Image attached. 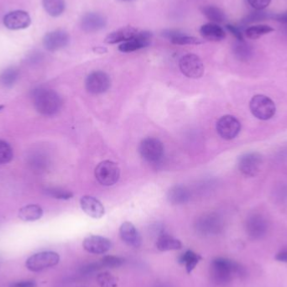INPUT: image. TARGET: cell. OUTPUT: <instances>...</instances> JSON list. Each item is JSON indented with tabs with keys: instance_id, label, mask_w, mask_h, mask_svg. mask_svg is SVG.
Segmentation results:
<instances>
[{
	"instance_id": "9",
	"label": "cell",
	"mask_w": 287,
	"mask_h": 287,
	"mask_svg": "<svg viewBox=\"0 0 287 287\" xmlns=\"http://www.w3.org/2000/svg\"><path fill=\"white\" fill-rule=\"evenodd\" d=\"M111 85L109 76L102 71L90 73L86 79V88L93 94H101L109 90Z\"/></svg>"
},
{
	"instance_id": "12",
	"label": "cell",
	"mask_w": 287,
	"mask_h": 287,
	"mask_svg": "<svg viewBox=\"0 0 287 287\" xmlns=\"http://www.w3.org/2000/svg\"><path fill=\"white\" fill-rule=\"evenodd\" d=\"M83 248L87 252L93 254H103L110 250L111 241L103 236H88L83 240Z\"/></svg>"
},
{
	"instance_id": "26",
	"label": "cell",
	"mask_w": 287,
	"mask_h": 287,
	"mask_svg": "<svg viewBox=\"0 0 287 287\" xmlns=\"http://www.w3.org/2000/svg\"><path fill=\"white\" fill-rule=\"evenodd\" d=\"M201 259L202 257L200 256L199 254H197L193 251L187 250L181 254V257L179 258V262L185 265L187 274H191Z\"/></svg>"
},
{
	"instance_id": "1",
	"label": "cell",
	"mask_w": 287,
	"mask_h": 287,
	"mask_svg": "<svg viewBox=\"0 0 287 287\" xmlns=\"http://www.w3.org/2000/svg\"><path fill=\"white\" fill-rule=\"evenodd\" d=\"M243 274V269L237 262L218 257L211 264V275L212 280L218 285H226L235 276Z\"/></svg>"
},
{
	"instance_id": "39",
	"label": "cell",
	"mask_w": 287,
	"mask_h": 287,
	"mask_svg": "<svg viewBox=\"0 0 287 287\" xmlns=\"http://www.w3.org/2000/svg\"><path fill=\"white\" fill-rule=\"evenodd\" d=\"M184 34L183 32L178 31V30H165V31H162L161 33V36L165 37L166 39L171 40L176 38V37L181 36V35Z\"/></svg>"
},
{
	"instance_id": "4",
	"label": "cell",
	"mask_w": 287,
	"mask_h": 287,
	"mask_svg": "<svg viewBox=\"0 0 287 287\" xmlns=\"http://www.w3.org/2000/svg\"><path fill=\"white\" fill-rule=\"evenodd\" d=\"M249 109L253 116L261 120H268L274 116L276 111L275 104L267 96L255 95L251 99Z\"/></svg>"
},
{
	"instance_id": "43",
	"label": "cell",
	"mask_w": 287,
	"mask_h": 287,
	"mask_svg": "<svg viewBox=\"0 0 287 287\" xmlns=\"http://www.w3.org/2000/svg\"><path fill=\"white\" fill-rule=\"evenodd\" d=\"M119 1H122V2H132V1H135V0H119Z\"/></svg>"
},
{
	"instance_id": "45",
	"label": "cell",
	"mask_w": 287,
	"mask_h": 287,
	"mask_svg": "<svg viewBox=\"0 0 287 287\" xmlns=\"http://www.w3.org/2000/svg\"><path fill=\"white\" fill-rule=\"evenodd\" d=\"M80 287H83V286H80Z\"/></svg>"
},
{
	"instance_id": "38",
	"label": "cell",
	"mask_w": 287,
	"mask_h": 287,
	"mask_svg": "<svg viewBox=\"0 0 287 287\" xmlns=\"http://www.w3.org/2000/svg\"><path fill=\"white\" fill-rule=\"evenodd\" d=\"M226 28L228 30L231 34L233 35V37H235L236 39L238 40V42H243V37L240 30L233 26V25H227Z\"/></svg>"
},
{
	"instance_id": "14",
	"label": "cell",
	"mask_w": 287,
	"mask_h": 287,
	"mask_svg": "<svg viewBox=\"0 0 287 287\" xmlns=\"http://www.w3.org/2000/svg\"><path fill=\"white\" fill-rule=\"evenodd\" d=\"M106 25V18L101 14L94 12L85 14L81 20V28L87 33H94L101 31Z\"/></svg>"
},
{
	"instance_id": "3",
	"label": "cell",
	"mask_w": 287,
	"mask_h": 287,
	"mask_svg": "<svg viewBox=\"0 0 287 287\" xmlns=\"http://www.w3.org/2000/svg\"><path fill=\"white\" fill-rule=\"evenodd\" d=\"M60 261V255L53 251H43L29 257L26 267L32 272H39L54 267Z\"/></svg>"
},
{
	"instance_id": "41",
	"label": "cell",
	"mask_w": 287,
	"mask_h": 287,
	"mask_svg": "<svg viewBox=\"0 0 287 287\" xmlns=\"http://www.w3.org/2000/svg\"><path fill=\"white\" fill-rule=\"evenodd\" d=\"M274 259H276L277 261L286 263L287 264V249L279 251V253H277L274 257Z\"/></svg>"
},
{
	"instance_id": "33",
	"label": "cell",
	"mask_w": 287,
	"mask_h": 287,
	"mask_svg": "<svg viewBox=\"0 0 287 287\" xmlns=\"http://www.w3.org/2000/svg\"><path fill=\"white\" fill-rule=\"evenodd\" d=\"M124 263V259L121 257L114 256V255H105L101 259L102 267H106V268H119L122 266Z\"/></svg>"
},
{
	"instance_id": "37",
	"label": "cell",
	"mask_w": 287,
	"mask_h": 287,
	"mask_svg": "<svg viewBox=\"0 0 287 287\" xmlns=\"http://www.w3.org/2000/svg\"><path fill=\"white\" fill-rule=\"evenodd\" d=\"M248 2L256 11H263L269 6L271 0H248Z\"/></svg>"
},
{
	"instance_id": "17",
	"label": "cell",
	"mask_w": 287,
	"mask_h": 287,
	"mask_svg": "<svg viewBox=\"0 0 287 287\" xmlns=\"http://www.w3.org/2000/svg\"><path fill=\"white\" fill-rule=\"evenodd\" d=\"M266 220L260 215L254 214L248 217L246 222V230L251 238H260L266 233Z\"/></svg>"
},
{
	"instance_id": "23",
	"label": "cell",
	"mask_w": 287,
	"mask_h": 287,
	"mask_svg": "<svg viewBox=\"0 0 287 287\" xmlns=\"http://www.w3.org/2000/svg\"><path fill=\"white\" fill-rule=\"evenodd\" d=\"M19 217L24 222H34L42 218L43 209L39 205L29 204L19 210Z\"/></svg>"
},
{
	"instance_id": "13",
	"label": "cell",
	"mask_w": 287,
	"mask_h": 287,
	"mask_svg": "<svg viewBox=\"0 0 287 287\" xmlns=\"http://www.w3.org/2000/svg\"><path fill=\"white\" fill-rule=\"evenodd\" d=\"M4 24L6 28L16 31L28 28L31 26V16L23 11H16L7 14L4 18Z\"/></svg>"
},
{
	"instance_id": "36",
	"label": "cell",
	"mask_w": 287,
	"mask_h": 287,
	"mask_svg": "<svg viewBox=\"0 0 287 287\" xmlns=\"http://www.w3.org/2000/svg\"><path fill=\"white\" fill-rule=\"evenodd\" d=\"M31 165L32 166H36L37 168L42 170V169L45 168L46 166H47V161L46 159V156H43L42 154H37V155H33L32 158H31Z\"/></svg>"
},
{
	"instance_id": "35",
	"label": "cell",
	"mask_w": 287,
	"mask_h": 287,
	"mask_svg": "<svg viewBox=\"0 0 287 287\" xmlns=\"http://www.w3.org/2000/svg\"><path fill=\"white\" fill-rule=\"evenodd\" d=\"M240 43L236 45L235 48H234V52H235L236 56L241 60L247 59L248 56H249V49H248V46L244 44V42H239Z\"/></svg>"
},
{
	"instance_id": "8",
	"label": "cell",
	"mask_w": 287,
	"mask_h": 287,
	"mask_svg": "<svg viewBox=\"0 0 287 287\" xmlns=\"http://www.w3.org/2000/svg\"><path fill=\"white\" fill-rule=\"evenodd\" d=\"M263 159L258 153H247L238 160V169L246 176L253 177L261 170Z\"/></svg>"
},
{
	"instance_id": "40",
	"label": "cell",
	"mask_w": 287,
	"mask_h": 287,
	"mask_svg": "<svg viewBox=\"0 0 287 287\" xmlns=\"http://www.w3.org/2000/svg\"><path fill=\"white\" fill-rule=\"evenodd\" d=\"M11 287H37V283L32 279L21 280V281L14 282L11 284Z\"/></svg>"
},
{
	"instance_id": "30",
	"label": "cell",
	"mask_w": 287,
	"mask_h": 287,
	"mask_svg": "<svg viewBox=\"0 0 287 287\" xmlns=\"http://www.w3.org/2000/svg\"><path fill=\"white\" fill-rule=\"evenodd\" d=\"M14 157L13 149L8 142L0 140V164H7L12 161Z\"/></svg>"
},
{
	"instance_id": "6",
	"label": "cell",
	"mask_w": 287,
	"mask_h": 287,
	"mask_svg": "<svg viewBox=\"0 0 287 287\" xmlns=\"http://www.w3.org/2000/svg\"><path fill=\"white\" fill-rule=\"evenodd\" d=\"M181 73L189 78H202L204 73V65L199 57L195 54H186L179 62Z\"/></svg>"
},
{
	"instance_id": "5",
	"label": "cell",
	"mask_w": 287,
	"mask_h": 287,
	"mask_svg": "<svg viewBox=\"0 0 287 287\" xmlns=\"http://www.w3.org/2000/svg\"><path fill=\"white\" fill-rule=\"evenodd\" d=\"M119 166L111 161H103L95 169L96 178L103 186H113L119 181Z\"/></svg>"
},
{
	"instance_id": "42",
	"label": "cell",
	"mask_w": 287,
	"mask_h": 287,
	"mask_svg": "<svg viewBox=\"0 0 287 287\" xmlns=\"http://www.w3.org/2000/svg\"><path fill=\"white\" fill-rule=\"evenodd\" d=\"M274 19L280 23L287 24V12L276 15V16H274Z\"/></svg>"
},
{
	"instance_id": "16",
	"label": "cell",
	"mask_w": 287,
	"mask_h": 287,
	"mask_svg": "<svg viewBox=\"0 0 287 287\" xmlns=\"http://www.w3.org/2000/svg\"><path fill=\"white\" fill-rule=\"evenodd\" d=\"M151 37L152 34L150 31H139L135 38L120 45L119 50L120 52L128 53L145 48L150 46Z\"/></svg>"
},
{
	"instance_id": "31",
	"label": "cell",
	"mask_w": 287,
	"mask_h": 287,
	"mask_svg": "<svg viewBox=\"0 0 287 287\" xmlns=\"http://www.w3.org/2000/svg\"><path fill=\"white\" fill-rule=\"evenodd\" d=\"M97 282L100 287L118 286V279L109 272H102L98 274Z\"/></svg>"
},
{
	"instance_id": "2",
	"label": "cell",
	"mask_w": 287,
	"mask_h": 287,
	"mask_svg": "<svg viewBox=\"0 0 287 287\" xmlns=\"http://www.w3.org/2000/svg\"><path fill=\"white\" fill-rule=\"evenodd\" d=\"M33 103L37 112L45 116H53L62 109V99L52 89L38 88L35 90Z\"/></svg>"
},
{
	"instance_id": "22",
	"label": "cell",
	"mask_w": 287,
	"mask_h": 287,
	"mask_svg": "<svg viewBox=\"0 0 287 287\" xmlns=\"http://www.w3.org/2000/svg\"><path fill=\"white\" fill-rule=\"evenodd\" d=\"M200 33L204 39L212 41V42H220L224 39L226 33L224 30L215 23H208L200 29Z\"/></svg>"
},
{
	"instance_id": "15",
	"label": "cell",
	"mask_w": 287,
	"mask_h": 287,
	"mask_svg": "<svg viewBox=\"0 0 287 287\" xmlns=\"http://www.w3.org/2000/svg\"><path fill=\"white\" fill-rule=\"evenodd\" d=\"M196 228L202 234H214L218 233L222 228V221L217 215H204L197 220Z\"/></svg>"
},
{
	"instance_id": "28",
	"label": "cell",
	"mask_w": 287,
	"mask_h": 287,
	"mask_svg": "<svg viewBox=\"0 0 287 287\" xmlns=\"http://www.w3.org/2000/svg\"><path fill=\"white\" fill-rule=\"evenodd\" d=\"M202 13L206 18L213 23H222L225 21V14L216 6H207L202 8Z\"/></svg>"
},
{
	"instance_id": "32",
	"label": "cell",
	"mask_w": 287,
	"mask_h": 287,
	"mask_svg": "<svg viewBox=\"0 0 287 287\" xmlns=\"http://www.w3.org/2000/svg\"><path fill=\"white\" fill-rule=\"evenodd\" d=\"M45 192L47 196L59 200L71 199L73 197V192L64 189L57 188V187H51L45 190Z\"/></svg>"
},
{
	"instance_id": "21",
	"label": "cell",
	"mask_w": 287,
	"mask_h": 287,
	"mask_svg": "<svg viewBox=\"0 0 287 287\" xmlns=\"http://www.w3.org/2000/svg\"><path fill=\"white\" fill-rule=\"evenodd\" d=\"M167 198L172 204H185L191 199V192L186 186L176 185L169 190Z\"/></svg>"
},
{
	"instance_id": "10",
	"label": "cell",
	"mask_w": 287,
	"mask_h": 287,
	"mask_svg": "<svg viewBox=\"0 0 287 287\" xmlns=\"http://www.w3.org/2000/svg\"><path fill=\"white\" fill-rule=\"evenodd\" d=\"M240 123L235 117L232 115L222 116L217 121V133L224 140H233L240 132Z\"/></svg>"
},
{
	"instance_id": "19",
	"label": "cell",
	"mask_w": 287,
	"mask_h": 287,
	"mask_svg": "<svg viewBox=\"0 0 287 287\" xmlns=\"http://www.w3.org/2000/svg\"><path fill=\"white\" fill-rule=\"evenodd\" d=\"M119 234L122 240L128 245L139 248L141 245V237L133 223L124 222L119 228Z\"/></svg>"
},
{
	"instance_id": "27",
	"label": "cell",
	"mask_w": 287,
	"mask_h": 287,
	"mask_svg": "<svg viewBox=\"0 0 287 287\" xmlns=\"http://www.w3.org/2000/svg\"><path fill=\"white\" fill-rule=\"evenodd\" d=\"M19 75L20 73L17 68L14 67L6 68L0 73V84L5 88H12L18 80Z\"/></svg>"
},
{
	"instance_id": "11",
	"label": "cell",
	"mask_w": 287,
	"mask_h": 287,
	"mask_svg": "<svg viewBox=\"0 0 287 287\" xmlns=\"http://www.w3.org/2000/svg\"><path fill=\"white\" fill-rule=\"evenodd\" d=\"M70 42V36L63 30H57L47 33L43 38V46L48 52H57L65 48Z\"/></svg>"
},
{
	"instance_id": "20",
	"label": "cell",
	"mask_w": 287,
	"mask_h": 287,
	"mask_svg": "<svg viewBox=\"0 0 287 287\" xmlns=\"http://www.w3.org/2000/svg\"><path fill=\"white\" fill-rule=\"evenodd\" d=\"M138 30L132 26H126L124 28L119 29L117 31H113L112 33L105 38V43L107 44H116L119 42H128L136 37L138 34Z\"/></svg>"
},
{
	"instance_id": "25",
	"label": "cell",
	"mask_w": 287,
	"mask_h": 287,
	"mask_svg": "<svg viewBox=\"0 0 287 287\" xmlns=\"http://www.w3.org/2000/svg\"><path fill=\"white\" fill-rule=\"evenodd\" d=\"M42 4L45 11L52 17L62 16L65 11V0H42Z\"/></svg>"
},
{
	"instance_id": "24",
	"label": "cell",
	"mask_w": 287,
	"mask_h": 287,
	"mask_svg": "<svg viewBox=\"0 0 287 287\" xmlns=\"http://www.w3.org/2000/svg\"><path fill=\"white\" fill-rule=\"evenodd\" d=\"M182 247V243L181 241L176 238L171 237V236L162 233L156 242V248L158 250L161 252H166V251L177 250Z\"/></svg>"
},
{
	"instance_id": "44",
	"label": "cell",
	"mask_w": 287,
	"mask_h": 287,
	"mask_svg": "<svg viewBox=\"0 0 287 287\" xmlns=\"http://www.w3.org/2000/svg\"><path fill=\"white\" fill-rule=\"evenodd\" d=\"M4 109H5V106H4V105H0V111L3 110Z\"/></svg>"
},
{
	"instance_id": "29",
	"label": "cell",
	"mask_w": 287,
	"mask_h": 287,
	"mask_svg": "<svg viewBox=\"0 0 287 287\" xmlns=\"http://www.w3.org/2000/svg\"><path fill=\"white\" fill-rule=\"evenodd\" d=\"M274 31V29L272 28L271 26H267V25H258V26L248 27L245 31V35L248 39L257 40L259 39V37L269 34Z\"/></svg>"
},
{
	"instance_id": "34",
	"label": "cell",
	"mask_w": 287,
	"mask_h": 287,
	"mask_svg": "<svg viewBox=\"0 0 287 287\" xmlns=\"http://www.w3.org/2000/svg\"><path fill=\"white\" fill-rule=\"evenodd\" d=\"M175 45H200L202 44L203 42L202 40L198 39L197 37H188L186 35L182 34L179 37L174 38L171 41Z\"/></svg>"
},
{
	"instance_id": "7",
	"label": "cell",
	"mask_w": 287,
	"mask_h": 287,
	"mask_svg": "<svg viewBox=\"0 0 287 287\" xmlns=\"http://www.w3.org/2000/svg\"><path fill=\"white\" fill-rule=\"evenodd\" d=\"M140 155L145 161L155 163L161 161L164 155L163 144L155 138H146L140 143Z\"/></svg>"
},
{
	"instance_id": "18",
	"label": "cell",
	"mask_w": 287,
	"mask_h": 287,
	"mask_svg": "<svg viewBox=\"0 0 287 287\" xmlns=\"http://www.w3.org/2000/svg\"><path fill=\"white\" fill-rule=\"evenodd\" d=\"M83 212L93 218H101L105 213L104 205L99 200L91 196H84L80 200Z\"/></svg>"
}]
</instances>
